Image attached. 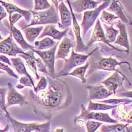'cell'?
<instances>
[{"mask_svg": "<svg viewBox=\"0 0 132 132\" xmlns=\"http://www.w3.org/2000/svg\"><path fill=\"white\" fill-rule=\"evenodd\" d=\"M48 87L35 93L30 89V102L36 114L50 120L53 116L69 106L73 98L68 85L60 79L47 77Z\"/></svg>", "mask_w": 132, "mask_h": 132, "instance_id": "cell-1", "label": "cell"}, {"mask_svg": "<svg viewBox=\"0 0 132 132\" xmlns=\"http://www.w3.org/2000/svg\"><path fill=\"white\" fill-rule=\"evenodd\" d=\"M60 1H52L51 7L47 10L42 11H30L32 13V19L29 24L24 25L21 29L27 27H34L35 25L43 26L44 24H58L60 23V16L58 15V2Z\"/></svg>", "mask_w": 132, "mask_h": 132, "instance_id": "cell-2", "label": "cell"}, {"mask_svg": "<svg viewBox=\"0 0 132 132\" xmlns=\"http://www.w3.org/2000/svg\"><path fill=\"white\" fill-rule=\"evenodd\" d=\"M88 120H95L102 123H117L118 120L112 118L108 113L100 112L88 111L84 105H81V112L79 115L74 118V123L78 126H82L85 122Z\"/></svg>", "mask_w": 132, "mask_h": 132, "instance_id": "cell-3", "label": "cell"}, {"mask_svg": "<svg viewBox=\"0 0 132 132\" xmlns=\"http://www.w3.org/2000/svg\"><path fill=\"white\" fill-rule=\"evenodd\" d=\"M98 49V48H96L88 54H79V53L75 52L73 49L71 50V56H69V58L65 60L63 68L57 74L56 78L65 76L67 74L70 73L73 69H75L76 68L80 67L84 63H87V60H88V58L90 56H92Z\"/></svg>", "mask_w": 132, "mask_h": 132, "instance_id": "cell-4", "label": "cell"}, {"mask_svg": "<svg viewBox=\"0 0 132 132\" xmlns=\"http://www.w3.org/2000/svg\"><path fill=\"white\" fill-rule=\"evenodd\" d=\"M111 3V1H104L98 7L93 10L85 11L82 16V21L80 25L81 29H82V36H85L89 29L96 23V20L98 19L99 15L101 12L106 8L108 7Z\"/></svg>", "mask_w": 132, "mask_h": 132, "instance_id": "cell-5", "label": "cell"}, {"mask_svg": "<svg viewBox=\"0 0 132 132\" xmlns=\"http://www.w3.org/2000/svg\"><path fill=\"white\" fill-rule=\"evenodd\" d=\"M7 119L13 127L15 132H50V121L43 123H22L11 117L9 114H6Z\"/></svg>", "mask_w": 132, "mask_h": 132, "instance_id": "cell-6", "label": "cell"}, {"mask_svg": "<svg viewBox=\"0 0 132 132\" xmlns=\"http://www.w3.org/2000/svg\"><path fill=\"white\" fill-rule=\"evenodd\" d=\"M58 44L59 42H57V44L51 49L45 51H39L35 49L32 50L42 60L48 71V77L52 79L56 78V72H55V63H56V52Z\"/></svg>", "mask_w": 132, "mask_h": 132, "instance_id": "cell-7", "label": "cell"}, {"mask_svg": "<svg viewBox=\"0 0 132 132\" xmlns=\"http://www.w3.org/2000/svg\"><path fill=\"white\" fill-rule=\"evenodd\" d=\"M19 57L24 59L26 64L29 67V69L36 76V80H40V77L38 74V71L43 73L46 74L48 76V73L45 65L40 58H37L35 56V52L32 50L26 52L25 54H19Z\"/></svg>", "mask_w": 132, "mask_h": 132, "instance_id": "cell-8", "label": "cell"}, {"mask_svg": "<svg viewBox=\"0 0 132 132\" xmlns=\"http://www.w3.org/2000/svg\"><path fill=\"white\" fill-rule=\"evenodd\" d=\"M0 54L16 57L19 54H25L23 50L16 45L11 34L5 39L0 42Z\"/></svg>", "mask_w": 132, "mask_h": 132, "instance_id": "cell-9", "label": "cell"}, {"mask_svg": "<svg viewBox=\"0 0 132 132\" xmlns=\"http://www.w3.org/2000/svg\"><path fill=\"white\" fill-rule=\"evenodd\" d=\"M122 64L128 65V67L131 68L130 64L128 62H118L116 59L112 57V56H110L109 57H102L99 60L98 63L95 65V69L98 70L107 71H114L118 72L126 77L122 73L116 69V67L118 65H122Z\"/></svg>", "mask_w": 132, "mask_h": 132, "instance_id": "cell-10", "label": "cell"}, {"mask_svg": "<svg viewBox=\"0 0 132 132\" xmlns=\"http://www.w3.org/2000/svg\"><path fill=\"white\" fill-rule=\"evenodd\" d=\"M96 42H103L106 45L109 46L110 47H111L112 49L115 50H117V51L120 52H123L122 50H120L118 48H116L114 46L111 45L109 42L107 41L106 38L105 36V33H104V30L103 28L102 27V24H101V21L99 20V19H98L96 21V23L95 24V28L93 29V33H92L91 37H90V40H89V42L86 44V46L87 47V48H89L93 44Z\"/></svg>", "mask_w": 132, "mask_h": 132, "instance_id": "cell-11", "label": "cell"}, {"mask_svg": "<svg viewBox=\"0 0 132 132\" xmlns=\"http://www.w3.org/2000/svg\"><path fill=\"white\" fill-rule=\"evenodd\" d=\"M66 2L68 3V5H69V8H70L71 13V15H72V21H73V31L74 33V36L75 37V40H76V47L75 49L74 50L75 52L77 53H85L89 50V48H87L86 46V44H85L83 41H82V38L81 37V27L79 24L78 21L76 19V16L74 14L73 11L71 7L70 1L67 0Z\"/></svg>", "mask_w": 132, "mask_h": 132, "instance_id": "cell-12", "label": "cell"}, {"mask_svg": "<svg viewBox=\"0 0 132 132\" xmlns=\"http://www.w3.org/2000/svg\"><path fill=\"white\" fill-rule=\"evenodd\" d=\"M7 88V96L6 101L7 108L14 105H18L22 107L28 104V101H27L26 96L19 93L11 83H8Z\"/></svg>", "mask_w": 132, "mask_h": 132, "instance_id": "cell-13", "label": "cell"}, {"mask_svg": "<svg viewBox=\"0 0 132 132\" xmlns=\"http://www.w3.org/2000/svg\"><path fill=\"white\" fill-rule=\"evenodd\" d=\"M107 11L114 13L118 18L120 19V21L123 24H127L128 25H132V21L130 16L126 12V9L120 2L113 0L109 6L106 8Z\"/></svg>", "mask_w": 132, "mask_h": 132, "instance_id": "cell-14", "label": "cell"}, {"mask_svg": "<svg viewBox=\"0 0 132 132\" xmlns=\"http://www.w3.org/2000/svg\"><path fill=\"white\" fill-rule=\"evenodd\" d=\"M104 1H93V0H78V1H70L71 9L74 14H79L83 11L93 10L98 7Z\"/></svg>", "mask_w": 132, "mask_h": 132, "instance_id": "cell-15", "label": "cell"}, {"mask_svg": "<svg viewBox=\"0 0 132 132\" xmlns=\"http://www.w3.org/2000/svg\"><path fill=\"white\" fill-rule=\"evenodd\" d=\"M124 79L127 80L128 82L130 84V82L128 81V79L122 76L119 73L114 72L112 75L108 77V78L106 79L105 80H104L102 82V84L110 93H112L113 95H115L116 93V91H117V89L122 85Z\"/></svg>", "mask_w": 132, "mask_h": 132, "instance_id": "cell-16", "label": "cell"}, {"mask_svg": "<svg viewBox=\"0 0 132 132\" xmlns=\"http://www.w3.org/2000/svg\"><path fill=\"white\" fill-rule=\"evenodd\" d=\"M57 9L60 15V23L57 25L59 28L62 29H68L72 24V15L71 11L66 6L64 1H60L59 3Z\"/></svg>", "mask_w": 132, "mask_h": 132, "instance_id": "cell-17", "label": "cell"}, {"mask_svg": "<svg viewBox=\"0 0 132 132\" xmlns=\"http://www.w3.org/2000/svg\"><path fill=\"white\" fill-rule=\"evenodd\" d=\"M75 45H76V42L66 35L62 40V42L59 44L56 55V60L61 59L65 61L66 57L69 56L71 48H74Z\"/></svg>", "mask_w": 132, "mask_h": 132, "instance_id": "cell-18", "label": "cell"}, {"mask_svg": "<svg viewBox=\"0 0 132 132\" xmlns=\"http://www.w3.org/2000/svg\"><path fill=\"white\" fill-rule=\"evenodd\" d=\"M68 29L63 30H59L56 29L55 24H48L44 27V29L40 36L38 37V40L42 39L44 37H50L53 40H57L60 41L67 35Z\"/></svg>", "mask_w": 132, "mask_h": 132, "instance_id": "cell-19", "label": "cell"}, {"mask_svg": "<svg viewBox=\"0 0 132 132\" xmlns=\"http://www.w3.org/2000/svg\"><path fill=\"white\" fill-rule=\"evenodd\" d=\"M87 89L89 90V100L91 101L93 100L101 101L102 99L106 98L113 95L103 85H88Z\"/></svg>", "mask_w": 132, "mask_h": 132, "instance_id": "cell-20", "label": "cell"}, {"mask_svg": "<svg viewBox=\"0 0 132 132\" xmlns=\"http://www.w3.org/2000/svg\"><path fill=\"white\" fill-rule=\"evenodd\" d=\"M116 27L119 29V34L114 43L115 44H118L121 46L124 47L126 49V53L129 54L130 51V45H129V41L126 24L122 23L120 20H118L116 22Z\"/></svg>", "mask_w": 132, "mask_h": 132, "instance_id": "cell-21", "label": "cell"}, {"mask_svg": "<svg viewBox=\"0 0 132 132\" xmlns=\"http://www.w3.org/2000/svg\"><path fill=\"white\" fill-rule=\"evenodd\" d=\"M0 3L2 6L5 8V9L6 10L7 13L9 14V17L11 16V15L13 13H19L21 15L23 16H24L25 19V21L28 22H30L32 19V13L30 11L24 10V9H21V8L11 3H7V2H3V1H1L0 0Z\"/></svg>", "mask_w": 132, "mask_h": 132, "instance_id": "cell-22", "label": "cell"}, {"mask_svg": "<svg viewBox=\"0 0 132 132\" xmlns=\"http://www.w3.org/2000/svg\"><path fill=\"white\" fill-rule=\"evenodd\" d=\"M9 34L12 35L13 39L19 44L21 48L24 52H26V51H30V50L34 49V46L28 43V42L24 39V36H23L21 30H19L16 27L14 26L13 27L12 29L9 32Z\"/></svg>", "mask_w": 132, "mask_h": 132, "instance_id": "cell-23", "label": "cell"}, {"mask_svg": "<svg viewBox=\"0 0 132 132\" xmlns=\"http://www.w3.org/2000/svg\"><path fill=\"white\" fill-rule=\"evenodd\" d=\"M44 26L38 27H30L22 29L23 32L24 33L26 40L28 41L29 44H32L35 42V40L37 38L44 29Z\"/></svg>", "mask_w": 132, "mask_h": 132, "instance_id": "cell-24", "label": "cell"}, {"mask_svg": "<svg viewBox=\"0 0 132 132\" xmlns=\"http://www.w3.org/2000/svg\"><path fill=\"white\" fill-rule=\"evenodd\" d=\"M57 42L53 40L50 37H44L42 39L36 40L34 42V49L39 51H45L51 49L52 48L56 45L57 44Z\"/></svg>", "mask_w": 132, "mask_h": 132, "instance_id": "cell-25", "label": "cell"}, {"mask_svg": "<svg viewBox=\"0 0 132 132\" xmlns=\"http://www.w3.org/2000/svg\"><path fill=\"white\" fill-rule=\"evenodd\" d=\"M10 61L11 62L13 68L15 69V70L17 72L19 75H23V76L28 77L30 79H32L30 74L27 71L25 65H24V62L21 57H11Z\"/></svg>", "mask_w": 132, "mask_h": 132, "instance_id": "cell-26", "label": "cell"}, {"mask_svg": "<svg viewBox=\"0 0 132 132\" xmlns=\"http://www.w3.org/2000/svg\"><path fill=\"white\" fill-rule=\"evenodd\" d=\"M116 107H117V106L110 105V104L101 103V102H94L91 101H89V104H88L87 110L88 111L90 112H99L114 109Z\"/></svg>", "mask_w": 132, "mask_h": 132, "instance_id": "cell-27", "label": "cell"}, {"mask_svg": "<svg viewBox=\"0 0 132 132\" xmlns=\"http://www.w3.org/2000/svg\"><path fill=\"white\" fill-rule=\"evenodd\" d=\"M89 67V63L87 62L86 64L83 66H80L78 68H76L74 69L73 71H72L71 72L68 73L65 76H73L77 77L79 79H81L82 83H85L86 82V79H85V75L86 72H87V69Z\"/></svg>", "mask_w": 132, "mask_h": 132, "instance_id": "cell-28", "label": "cell"}, {"mask_svg": "<svg viewBox=\"0 0 132 132\" xmlns=\"http://www.w3.org/2000/svg\"><path fill=\"white\" fill-rule=\"evenodd\" d=\"M104 28L105 29L104 33H105V36L107 41L110 44H111V43H114L116 41V39L118 35L119 30L114 29V24H111L109 27L104 25Z\"/></svg>", "mask_w": 132, "mask_h": 132, "instance_id": "cell-29", "label": "cell"}, {"mask_svg": "<svg viewBox=\"0 0 132 132\" xmlns=\"http://www.w3.org/2000/svg\"><path fill=\"white\" fill-rule=\"evenodd\" d=\"M117 19L118 18L115 15L108 12L107 11L104 10L101 12L99 20L100 21H102L104 24L110 26L111 24H114V21Z\"/></svg>", "mask_w": 132, "mask_h": 132, "instance_id": "cell-30", "label": "cell"}, {"mask_svg": "<svg viewBox=\"0 0 132 132\" xmlns=\"http://www.w3.org/2000/svg\"><path fill=\"white\" fill-rule=\"evenodd\" d=\"M98 102L104 103L110 105L117 106V104H131L132 101L129 98H112L105 100V101H99Z\"/></svg>", "mask_w": 132, "mask_h": 132, "instance_id": "cell-31", "label": "cell"}, {"mask_svg": "<svg viewBox=\"0 0 132 132\" xmlns=\"http://www.w3.org/2000/svg\"><path fill=\"white\" fill-rule=\"evenodd\" d=\"M24 87H32L33 89H35V85L32 79L29 78L28 77L23 76L19 79V84L16 85V88L19 89H23Z\"/></svg>", "mask_w": 132, "mask_h": 132, "instance_id": "cell-32", "label": "cell"}, {"mask_svg": "<svg viewBox=\"0 0 132 132\" xmlns=\"http://www.w3.org/2000/svg\"><path fill=\"white\" fill-rule=\"evenodd\" d=\"M8 88L4 87V88H0V110L5 114H8V111L6 107V98L5 96L7 93Z\"/></svg>", "mask_w": 132, "mask_h": 132, "instance_id": "cell-33", "label": "cell"}, {"mask_svg": "<svg viewBox=\"0 0 132 132\" xmlns=\"http://www.w3.org/2000/svg\"><path fill=\"white\" fill-rule=\"evenodd\" d=\"M34 11H42L47 10L51 7V5L47 0H35Z\"/></svg>", "mask_w": 132, "mask_h": 132, "instance_id": "cell-34", "label": "cell"}, {"mask_svg": "<svg viewBox=\"0 0 132 132\" xmlns=\"http://www.w3.org/2000/svg\"><path fill=\"white\" fill-rule=\"evenodd\" d=\"M103 125V123L95 120H88L85 122L87 132H96L99 128Z\"/></svg>", "mask_w": 132, "mask_h": 132, "instance_id": "cell-35", "label": "cell"}, {"mask_svg": "<svg viewBox=\"0 0 132 132\" xmlns=\"http://www.w3.org/2000/svg\"><path fill=\"white\" fill-rule=\"evenodd\" d=\"M48 81L47 77L44 76L40 77V79L39 81L38 82L37 85L35 87V89H34V93H38V92L42 91V90H45L48 87Z\"/></svg>", "mask_w": 132, "mask_h": 132, "instance_id": "cell-36", "label": "cell"}, {"mask_svg": "<svg viewBox=\"0 0 132 132\" xmlns=\"http://www.w3.org/2000/svg\"><path fill=\"white\" fill-rule=\"evenodd\" d=\"M0 70L4 71H5L9 76L12 77L16 79H19V75L16 73H15V71L10 68V66L5 64V63H2V62H0Z\"/></svg>", "mask_w": 132, "mask_h": 132, "instance_id": "cell-37", "label": "cell"}, {"mask_svg": "<svg viewBox=\"0 0 132 132\" xmlns=\"http://www.w3.org/2000/svg\"><path fill=\"white\" fill-rule=\"evenodd\" d=\"M23 17V16L19 13H13L11 15V16L9 17V32L12 29L13 27H14V24L19 21L21 18Z\"/></svg>", "mask_w": 132, "mask_h": 132, "instance_id": "cell-38", "label": "cell"}, {"mask_svg": "<svg viewBox=\"0 0 132 132\" xmlns=\"http://www.w3.org/2000/svg\"><path fill=\"white\" fill-rule=\"evenodd\" d=\"M100 132H117L115 130H114L113 129H112L110 127L109 124H104L102 125L101 127V129H100Z\"/></svg>", "mask_w": 132, "mask_h": 132, "instance_id": "cell-39", "label": "cell"}, {"mask_svg": "<svg viewBox=\"0 0 132 132\" xmlns=\"http://www.w3.org/2000/svg\"><path fill=\"white\" fill-rule=\"evenodd\" d=\"M122 122L128 123V124L132 123V110L129 112H127L126 116L123 118V120H122Z\"/></svg>", "mask_w": 132, "mask_h": 132, "instance_id": "cell-40", "label": "cell"}, {"mask_svg": "<svg viewBox=\"0 0 132 132\" xmlns=\"http://www.w3.org/2000/svg\"><path fill=\"white\" fill-rule=\"evenodd\" d=\"M0 62L3 63H5L9 66H12L10 59H9V57H7L5 55H3V54H0Z\"/></svg>", "mask_w": 132, "mask_h": 132, "instance_id": "cell-41", "label": "cell"}, {"mask_svg": "<svg viewBox=\"0 0 132 132\" xmlns=\"http://www.w3.org/2000/svg\"><path fill=\"white\" fill-rule=\"evenodd\" d=\"M7 15V13L6 10L2 5H0V21H2L3 19L5 18Z\"/></svg>", "mask_w": 132, "mask_h": 132, "instance_id": "cell-42", "label": "cell"}, {"mask_svg": "<svg viewBox=\"0 0 132 132\" xmlns=\"http://www.w3.org/2000/svg\"><path fill=\"white\" fill-rule=\"evenodd\" d=\"M118 96L120 97H125L129 98H132V90L127 92H123V93H120L118 94Z\"/></svg>", "mask_w": 132, "mask_h": 132, "instance_id": "cell-43", "label": "cell"}, {"mask_svg": "<svg viewBox=\"0 0 132 132\" xmlns=\"http://www.w3.org/2000/svg\"><path fill=\"white\" fill-rule=\"evenodd\" d=\"M8 129H9V125H7L6 127L3 129L0 127V132H8Z\"/></svg>", "mask_w": 132, "mask_h": 132, "instance_id": "cell-44", "label": "cell"}, {"mask_svg": "<svg viewBox=\"0 0 132 132\" xmlns=\"http://www.w3.org/2000/svg\"><path fill=\"white\" fill-rule=\"evenodd\" d=\"M54 132H64V129L63 128H57L55 129Z\"/></svg>", "mask_w": 132, "mask_h": 132, "instance_id": "cell-45", "label": "cell"}, {"mask_svg": "<svg viewBox=\"0 0 132 132\" xmlns=\"http://www.w3.org/2000/svg\"><path fill=\"white\" fill-rule=\"evenodd\" d=\"M3 40V38L2 37V36L1 35V34H0V42Z\"/></svg>", "mask_w": 132, "mask_h": 132, "instance_id": "cell-46", "label": "cell"}, {"mask_svg": "<svg viewBox=\"0 0 132 132\" xmlns=\"http://www.w3.org/2000/svg\"><path fill=\"white\" fill-rule=\"evenodd\" d=\"M4 71H2V70H0V74H3V73H4Z\"/></svg>", "mask_w": 132, "mask_h": 132, "instance_id": "cell-47", "label": "cell"}, {"mask_svg": "<svg viewBox=\"0 0 132 132\" xmlns=\"http://www.w3.org/2000/svg\"><path fill=\"white\" fill-rule=\"evenodd\" d=\"M2 112H2V111H1V110H0V113H2Z\"/></svg>", "mask_w": 132, "mask_h": 132, "instance_id": "cell-48", "label": "cell"}, {"mask_svg": "<svg viewBox=\"0 0 132 132\" xmlns=\"http://www.w3.org/2000/svg\"><path fill=\"white\" fill-rule=\"evenodd\" d=\"M96 132H100V131H96Z\"/></svg>", "mask_w": 132, "mask_h": 132, "instance_id": "cell-49", "label": "cell"}]
</instances>
